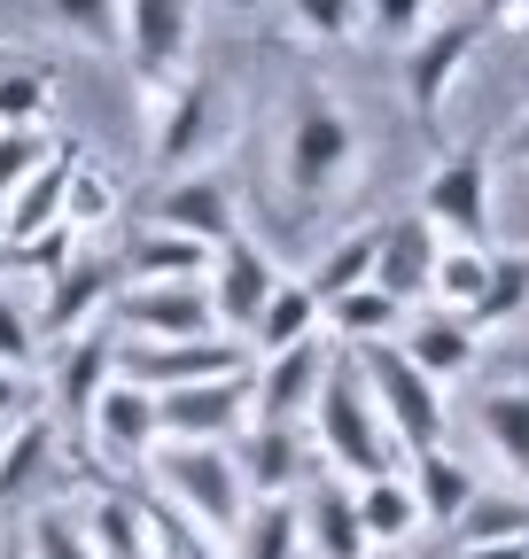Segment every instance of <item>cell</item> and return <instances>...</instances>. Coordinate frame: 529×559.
<instances>
[{
  "mask_svg": "<svg viewBox=\"0 0 529 559\" xmlns=\"http://www.w3.org/2000/svg\"><path fill=\"white\" fill-rule=\"evenodd\" d=\"M226 9H257V0H226Z\"/></svg>",
  "mask_w": 529,
  "mask_h": 559,
  "instance_id": "49",
  "label": "cell"
},
{
  "mask_svg": "<svg viewBox=\"0 0 529 559\" xmlns=\"http://www.w3.org/2000/svg\"><path fill=\"white\" fill-rule=\"evenodd\" d=\"M351 506H358V528H366V544H405V536L421 528V506H413L405 474L358 481V489H351Z\"/></svg>",
  "mask_w": 529,
  "mask_h": 559,
  "instance_id": "28",
  "label": "cell"
},
{
  "mask_svg": "<svg viewBox=\"0 0 529 559\" xmlns=\"http://www.w3.org/2000/svg\"><path fill=\"white\" fill-rule=\"evenodd\" d=\"M125 55L132 79H141V102L164 94L172 79H187L195 55V0H125Z\"/></svg>",
  "mask_w": 529,
  "mask_h": 559,
  "instance_id": "8",
  "label": "cell"
},
{
  "mask_svg": "<svg viewBox=\"0 0 529 559\" xmlns=\"http://www.w3.org/2000/svg\"><path fill=\"white\" fill-rule=\"evenodd\" d=\"M24 551H32V559H94V544H86V528H79V513H71V506H47V513H32Z\"/></svg>",
  "mask_w": 529,
  "mask_h": 559,
  "instance_id": "40",
  "label": "cell"
},
{
  "mask_svg": "<svg viewBox=\"0 0 529 559\" xmlns=\"http://www.w3.org/2000/svg\"><path fill=\"white\" fill-rule=\"evenodd\" d=\"M405 489H413V506H421V521H459L475 498H483V481H475V466H459L444 443L436 451H413V474H405Z\"/></svg>",
  "mask_w": 529,
  "mask_h": 559,
  "instance_id": "23",
  "label": "cell"
},
{
  "mask_svg": "<svg viewBox=\"0 0 529 559\" xmlns=\"http://www.w3.org/2000/svg\"><path fill=\"white\" fill-rule=\"evenodd\" d=\"M117 296V264H102V257H71L62 272H47V296H39V342H71V334H86L94 326V311Z\"/></svg>",
  "mask_w": 529,
  "mask_h": 559,
  "instance_id": "16",
  "label": "cell"
},
{
  "mask_svg": "<svg viewBox=\"0 0 529 559\" xmlns=\"http://www.w3.org/2000/svg\"><path fill=\"white\" fill-rule=\"evenodd\" d=\"M109 381H117V334H109V326H86V334L62 342V366H55V412L71 419V436H79V443H86V419H94V404H102Z\"/></svg>",
  "mask_w": 529,
  "mask_h": 559,
  "instance_id": "17",
  "label": "cell"
},
{
  "mask_svg": "<svg viewBox=\"0 0 529 559\" xmlns=\"http://www.w3.org/2000/svg\"><path fill=\"white\" fill-rule=\"evenodd\" d=\"M16 419H32V389H24V373H0V436H9Z\"/></svg>",
  "mask_w": 529,
  "mask_h": 559,
  "instance_id": "45",
  "label": "cell"
},
{
  "mask_svg": "<svg viewBox=\"0 0 529 559\" xmlns=\"http://www.w3.org/2000/svg\"><path fill=\"white\" fill-rule=\"evenodd\" d=\"M421 218L451 249H483L491 241V148H451L421 179Z\"/></svg>",
  "mask_w": 529,
  "mask_h": 559,
  "instance_id": "6",
  "label": "cell"
},
{
  "mask_svg": "<svg viewBox=\"0 0 529 559\" xmlns=\"http://www.w3.org/2000/svg\"><path fill=\"white\" fill-rule=\"evenodd\" d=\"M211 264H219V249H203L195 234L149 226V234H132V249H125L117 272H132L141 288H156V280H211Z\"/></svg>",
  "mask_w": 529,
  "mask_h": 559,
  "instance_id": "25",
  "label": "cell"
},
{
  "mask_svg": "<svg viewBox=\"0 0 529 559\" xmlns=\"http://www.w3.org/2000/svg\"><path fill=\"white\" fill-rule=\"evenodd\" d=\"M397 326H405V304H389L374 280H366V288H351V296H336V304H319V334H327V342H351V349L397 342Z\"/></svg>",
  "mask_w": 529,
  "mask_h": 559,
  "instance_id": "26",
  "label": "cell"
},
{
  "mask_svg": "<svg viewBox=\"0 0 529 559\" xmlns=\"http://www.w3.org/2000/svg\"><path fill=\"white\" fill-rule=\"evenodd\" d=\"M211 311H219V334L226 342H242L249 349V326H257V311L273 304V288H281V264L264 257L249 234H234L226 249H219V264H211Z\"/></svg>",
  "mask_w": 529,
  "mask_h": 559,
  "instance_id": "11",
  "label": "cell"
},
{
  "mask_svg": "<svg viewBox=\"0 0 529 559\" xmlns=\"http://www.w3.org/2000/svg\"><path fill=\"white\" fill-rule=\"evenodd\" d=\"M374 280V226H358V234H343L336 249H327L319 264H311V304H336V296H351V288H366Z\"/></svg>",
  "mask_w": 529,
  "mask_h": 559,
  "instance_id": "33",
  "label": "cell"
},
{
  "mask_svg": "<svg viewBox=\"0 0 529 559\" xmlns=\"http://www.w3.org/2000/svg\"><path fill=\"white\" fill-rule=\"evenodd\" d=\"M242 559H304V521L289 498H264L242 521Z\"/></svg>",
  "mask_w": 529,
  "mask_h": 559,
  "instance_id": "36",
  "label": "cell"
},
{
  "mask_svg": "<svg viewBox=\"0 0 529 559\" xmlns=\"http://www.w3.org/2000/svg\"><path fill=\"white\" fill-rule=\"evenodd\" d=\"M32 358H39V319L16 296H0V373H32Z\"/></svg>",
  "mask_w": 529,
  "mask_h": 559,
  "instance_id": "43",
  "label": "cell"
},
{
  "mask_svg": "<svg viewBox=\"0 0 529 559\" xmlns=\"http://www.w3.org/2000/svg\"><path fill=\"white\" fill-rule=\"evenodd\" d=\"M141 109H149V148H156V164L172 179L211 171V156L234 140V94H226V79H211V70H187V79H172Z\"/></svg>",
  "mask_w": 529,
  "mask_h": 559,
  "instance_id": "2",
  "label": "cell"
},
{
  "mask_svg": "<svg viewBox=\"0 0 529 559\" xmlns=\"http://www.w3.org/2000/svg\"><path fill=\"white\" fill-rule=\"evenodd\" d=\"M156 226L195 234L203 249H226V241L242 234V218H234V187H226L219 171H187V179H172L164 202H156Z\"/></svg>",
  "mask_w": 529,
  "mask_h": 559,
  "instance_id": "19",
  "label": "cell"
},
{
  "mask_svg": "<svg viewBox=\"0 0 529 559\" xmlns=\"http://www.w3.org/2000/svg\"><path fill=\"white\" fill-rule=\"evenodd\" d=\"M141 521H149V551L156 559H219V536H203L179 506H164L156 489H141Z\"/></svg>",
  "mask_w": 529,
  "mask_h": 559,
  "instance_id": "35",
  "label": "cell"
},
{
  "mask_svg": "<svg viewBox=\"0 0 529 559\" xmlns=\"http://www.w3.org/2000/svg\"><path fill=\"white\" fill-rule=\"evenodd\" d=\"M311 443L336 459L351 481L397 474V436L381 428V412H374V396H366V381H358V358H351V349L327 358V381H319V396H311Z\"/></svg>",
  "mask_w": 529,
  "mask_h": 559,
  "instance_id": "1",
  "label": "cell"
},
{
  "mask_svg": "<svg viewBox=\"0 0 529 559\" xmlns=\"http://www.w3.org/2000/svg\"><path fill=\"white\" fill-rule=\"evenodd\" d=\"M397 349H405V366H421L444 389V381H459V373L475 366V326L451 319V311H436V304H421L405 326H397Z\"/></svg>",
  "mask_w": 529,
  "mask_h": 559,
  "instance_id": "21",
  "label": "cell"
},
{
  "mask_svg": "<svg viewBox=\"0 0 529 559\" xmlns=\"http://www.w3.org/2000/svg\"><path fill=\"white\" fill-rule=\"evenodd\" d=\"M117 202H125V179H117L109 164L79 156V164H71V187H62V226H71V234H102V226L117 218Z\"/></svg>",
  "mask_w": 529,
  "mask_h": 559,
  "instance_id": "30",
  "label": "cell"
},
{
  "mask_svg": "<svg viewBox=\"0 0 529 559\" xmlns=\"http://www.w3.org/2000/svg\"><path fill=\"white\" fill-rule=\"evenodd\" d=\"M9 62H16V55H9V47H0V70H9Z\"/></svg>",
  "mask_w": 529,
  "mask_h": 559,
  "instance_id": "50",
  "label": "cell"
},
{
  "mask_svg": "<svg viewBox=\"0 0 529 559\" xmlns=\"http://www.w3.org/2000/svg\"><path fill=\"white\" fill-rule=\"evenodd\" d=\"M436 249H444V234L421 218H389V226H374V288L389 296V304H405V311H421L428 304V280H436Z\"/></svg>",
  "mask_w": 529,
  "mask_h": 559,
  "instance_id": "15",
  "label": "cell"
},
{
  "mask_svg": "<svg viewBox=\"0 0 529 559\" xmlns=\"http://www.w3.org/2000/svg\"><path fill=\"white\" fill-rule=\"evenodd\" d=\"M0 559H32V551H24V536H16V544H0Z\"/></svg>",
  "mask_w": 529,
  "mask_h": 559,
  "instance_id": "48",
  "label": "cell"
},
{
  "mask_svg": "<svg viewBox=\"0 0 529 559\" xmlns=\"http://www.w3.org/2000/svg\"><path fill=\"white\" fill-rule=\"evenodd\" d=\"M249 428V373L234 381H187L156 396V436L164 443H226Z\"/></svg>",
  "mask_w": 529,
  "mask_h": 559,
  "instance_id": "10",
  "label": "cell"
},
{
  "mask_svg": "<svg viewBox=\"0 0 529 559\" xmlns=\"http://www.w3.org/2000/svg\"><path fill=\"white\" fill-rule=\"evenodd\" d=\"M304 334H319V304H311L304 280H281L273 304H264L257 326H249V358H273V349H289V342H304Z\"/></svg>",
  "mask_w": 529,
  "mask_h": 559,
  "instance_id": "29",
  "label": "cell"
},
{
  "mask_svg": "<svg viewBox=\"0 0 529 559\" xmlns=\"http://www.w3.org/2000/svg\"><path fill=\"white\" fill-rule=\"evenodd\" d=\"M351 358H358V381H366V396L381 412V428L397 436V451H436L444 443V389L421 366H405L397 342H366Z\"/></svg>",
  "mask_w": 529,
  "mask_h": 559,
  "instance_id": "5",
  "label": "cell"
},
{
  "mask_svg": "<svg viewBox=\"0 0 529 559\" xmlns=\"http://www.w3.org/2000/svg\"><path fill=\"white\" fill-rule=\"evenodd\" d=\"M304 521V551L311 559H366V528H358V506H351V481H319L311 498L296 506Z\"/></svg>",
  "mask_w": 529,
  "mask_h": 559,
  "instance_id": "22",
  "label": "cell"
},
{
  "mask_svg": "<svg viewBox=\"0 0 529 559\" xmlns=\"http://www.w3.org/2000/svg\"><path fill=\"white\" fill-rule=\"evenodd\" d=\"M451 536L459 544H514V536H529V498H475L451 521Z\"/></svg>",
  "mask_w": 529,
  "mask_h": 559,
  "instance_id": "39",
  "label": "cell"
},
{
  "mask_svg": "<svg viewBox=\"0 0 529 559\" xmlns=\"http://www.w3.org/2000/svg\"><path fill=\"white\" fill-rule=\"evenodd\" d=\"M475 428L483 443L514 466V481H529V381H506V389H483L475 404Z\"/></svg>",
  "mask_w": 529,
  "mask_h": 559,
  "instance_id": "27",
  "label": "cell"
},
{
  "mask_svg": "<svg viewBox=\"0 0 529 559\" xmlns=\"http://www.w3.org/2000/svg\"><path fill=\"white\" fill-rule=\"evenodd\" d=\"M428 9H436V0H358V32H374V39H421Z\"/></svg>",
  "mask_w": 529,
  "mask_h": 559,
  "instance_id": "42",
  "label": "cell"
},
{
  "mask_svg": "<svg viewBox=\"0 0 529 559\" xmlns=\"http://www.w3.org/2000/svg\"><path fill=\"white\" fill-rule=\"evenodd\" d=\"M281 171H289V194L296 202H327V194L351 187V171H358V124H351V109L327 94V86H304L296 94L289 140H281Z\"/></svg>",
  "mask_w": 529,
  "mask_h": 559,
  "instance_id": "3",
  "label": "cell"
},
{
  "mask_svg": "<svg viewBox=\"0 0 529 559\" xmlns=\"http://www.w3.org/2000/svg\"><path fill=\"white\" fill-rule=\"evenodd\" d=\"M125 334H141V342H203L219 334V311H211V288L203 280H156V288H132L117 304Z\"/></svg>",
  "mask_w": 529,
  "mask_h": 559,
  "instance_id": "14",
  "label": "cell"
},
{
  "mask_svg": "<svg viewBox=\"0 0 529 559\" xmlns=\"http://www.w3.org/2000/svg\"><path fill=\"white\" fill-rule=\"evenodd\" d=\"M47 156H55V140H47L39 124H0V202H9Z\"/></svg>",
  "mask_w": 529,
  "mask_h": 559,
  "instance_id": "41",
  "label": "cell"
},
{
  "mask_svg": "<svg viewBox=\"0 0 529 559\" xmlns=\"http://www.w3.org/2000/svg\"><path fill=\"white\" fill-rule=\"evenodd\" d=\"M249 373V349L226 342V334H203V342H117V381L132 389H187V381H234Z\"/></svg>",
  "mask_w": 529,
  "mask_h": 559,
  "instance_id": "7",
  "label": "cell"
},
{
  "mask_svg": "<svg viewBox=\"0 0 529 559\" xmlns=\"http://www.w3.org/2000/svg\"><path fill=\"white\" fill-rule=\"evenodd\" d=\"M304 459H311V436H304V428H273V419H249V428H242V451H234L242 489H257V506H264V498H289V489L304 481Z\"/></svg>",
  "mask_w": 529,
  "mask_h": 559,
  "instance_id": "20",
  "label": "cell"
},
{
  "mask_svg": "<svg viewBox=\"0 0 529 559\" xmlns=\"http://www.w3.org/2000/svg\"><path fill=\"white\" fill-rule=\"evenodd\" d=\"M47 109H55V79L16 55L9 70H0V124H39Z\"/></svg>",
  "mask_w": 529,
  "mask_h": 559,
  "instance_id": "38",
  "label": "cell"
},
{
  "mask_svg": "<svg viewBox=\"0 0 529 559\" xmlns=\"http://www.w3.org/2000/svg\"><path fill=\"white\" fill-rule=\"evenodd\" d=\"M289 9H296V32H311L327 47L358 39V0H289Z\"/></svg>",
  "mask_w": 529,
  "mask_h": 559,
  "instance_id": "44",
  "label": "cell"
},
{
  "mask_svg": "<svg viewBox=\"0 0 529 559\" xmlns=\"http://www.w3.org/2000/svg\"><path fill=\"white\" fill-rule=\"evenodd\" d=\"M47 9H55L62 32H71L79 47H94V55L125 47V0H47Z\"/></svg>",
  "mask_w": 529,
  "mask_h": 559,
  "instance_id": "37",
  "label": "cell"
},
{
  "mask_svg": "<svg viewBox=\"0 0 529 559\" xmlns=\"http://www.w3.org/2000/svg\"><path fill=\"white\" fill-rule=\"evenodd\" d=\"M451 559H529V536H514V544H459Z\"/></svg>",
  "mask_w": 529,
  "mask_h": 559,
  "instance_id": "46",
  "label": "cell"
},
{
  "mask_svg": "<svg viewBox=\"0 0 529 559\" xmlns=\"http://www.w3.org/2000/svg\"><path fill=\"white\" fill-rule=\"evenodd\" d=\"M47 459H55V419L47 412L16 419V428L0 436V498H24V489L47 474Z\"/></svg>",
  "mask_w": 529,
  "mask_h": 559,
  "instance_id": "31",
  "label": "cell"
},
{
  "mask_svg": "<svg viewBox=\"0 0 529 559\" xmlns=\"http://www.w3.org/2000/svg\"><path fill=\"white\" fill-rule=\"evenodd\" d=\"M86 156V140H55V156L0 202L9 218H0V249H24V241H39V234H55L62 226V187H71V164Z\"/></svg>",
  "mask_w": 529,
  "mask_h": 559,
  "instance_id": "18",
  "label": "cell"
},
{
  "mask_svg": "<svg viewBox=\"0 0 529 559\" xmlns=\"http://www.w3.org/2000/svg\"><path fill=\"white\" fill-rule=\"evenodd\" d=\"M521 311H529V249H506V257H491V280H483L468 326L483 334V326H506V319H521Z\"/></svg>",
  "mask_w": 529,
  "mask_h": 559,
  "instance_id": "34",
  "label": "cell"
},
{
  "mask_svg": "<svg viewBox=\"0 0 529 559\" xmlns=\"http://www.w3.org/2000/svg\"><path fill=\"white\" fill-rule=\"evenodd\" d=\"M149 451H156V396L132 381H109L86 419V459L117 474V466H149Z\"/></svg>",
  "mask_w": 529,
  "mask_h": 559,
  "instance_id": "13",
  "label": "cell"
},
{
  "mask_svg": "<svg viewBox=\"0 0 529 559\" xmlns=\"http://www.w3.org/2000/svg\"><path fill=\"white\" fill-rule=\"evenodd\" d=\"M483 280H491V249H436V280H428V304L451 311V319H468L475 296H483Z\"/></svg>",
  "mask_w": 529,
  "mask_h": 559,
  "instance_id": "32",
  "label": "cell"
},
{
  "mask_svg": "<svg viewBox=\"0 0 529 559\" xmlns=\"http://www.w3.org/2000/svg\"><path fill=\"white\" fill-rule=\"evenodd\" d=\"M149 466H156V498L179 506L203 536H234L249 521V489L226 443H164L149 451Z\"/></svg>",
  "mask_w": 529,
  "mask_h": 559,
  "instance_id": "4",
  "label": "cell"
},
{
  "mask_svg": "<svg viewBox=\"0 0 529 559\" xmlns=\"http://www.w3.org/2000/svg\"><path fill=\"white\" fill-rule=\"evenodd\" d=\"M475 47H483V24L475 16H451V24H436V32L413 39V55H405V102H413L421 124L444 117V94L459 86V70L475 62Z\"/></svg>",
  "mask_w": 529,
  "mask_h": 559,
  "instance_id": "12",
  "label": "cell"
},
{
  "mask_svg": "<svg viewBox=\"0 0 529 559\" xmlns=\"http://www.w3.org/2000/svg\"><path fill=\"white\" fill-rule=\"evenodd\" d=\"M506 164H529V109H521V124L506 132Z\"/></svg>",
  "mask_w": 529,
  "mask_h": 559,
  "instance_id": "47",
  "label": "cell"
},
{
  "mask_svg": "<svg viewBox=\"0 0 529 559\" xmlns=\"http://www.w3.org/2000/svg\"><path fill=\"white\" fill-rule=\"evenodd\" d=\"M343 342H327V334H304L289 349H273L257 373H249V419H273V428H304L311 419V396L327 381V358H336Z\"/></svg>",
  "mask_w": 529,
  "mask_h": 559,
  "instance_id": "9",
  "label": "cell"
},
{
  "mask_svg": "<svg viewBox=\"0 0 529 559\" xmlns=\"http://www.w3.org/2000/svg\"><path fill=\"white\" fill-rule=\"evenodd\" d=\"M86 544L94 559H149V521H141V489H125V481H102L94 489V506H86Z\"/></svg>",
  "mask_w": 529,
  "mask_h": 559,
  "instance_id": "24",
  "label": "cell"
}]
</instances>
